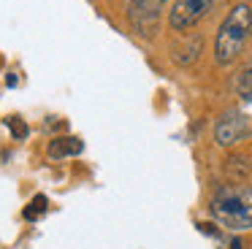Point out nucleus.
Listing matches in <instances>:
<instances>
[{"label": "nucleus", "mask_w": 252, "mask_h": 249, "mask_svg": "<svg viewBox=\"0 0 252 249\" xmlns=\"http://www.w3.org/2000/svg\"><path fill=\"white\" fill-rule=\"evenodd\" d=\"M209 211L228 230L252 227V187L250 184H222L212 192Z\"/></svg>", "instance_id": "1"}, {"label": "nucleus", "mask_w": 252, "mask_h": 249, "mask_svg": "<svg viewBox=\"0 0 252 249\" xmlns=\"http://www.w3.org/2000/svg\"><path fill=\"white\" fill-rule=\"evenodd\" d=\"M252 35V5L250 3H236L222 19L214 38V60L217 65H230L241 54L247 38Z\"/></svg>", "instance_id": "2"}, {"label": "nucleus", "mask_w": 252, "mask_h": 249, "mask_svg": "<svg viewBox=\"0 0 252 249\" xmlns=\"http://www.w3.org/2000/svg\"><path fill=\"white\" fill-rule=\"evenodd\" d=\"M212 5L214 0H174L168 11V25L174 30H190L209 14Z\"/></svg>", "instance_id": "3"}, {"label": "nucleus", "mask_w": 252, "mask_h": 249, "mask_svg": "<svg viewBox=\"0 0 252 249\" xmlns=\"http://www.w3.org/2000/svg\"><path fill=\"white\" fill-rule=\"evenodd\" d=\"M250 133H252L250 119L239 111H230V114H222V117H220L217 127H214V141H217L220 146H236V144L250 138Z\"/></svg>", "instance_id": "4"}, {"label": "nucleus", "mask_w": 252, "mask_h": 249, "mask_svg": "<svg viewBox=\"0 0 252 249\" xmlns=\"http://www.w3.org/2000/svg\"><path fill=\"white\" fill-rule=\"evenodd\" d=\"M165 0H133L127 5V19L136 27L138 35H152V30L158 27L160 11H163Z\"/></svg>", "instance_id": "5"}, {"label": "nucleus", "mask_w": 252, "mask_h": 249, "mask_svg": "<svg viewBox=\"0 0 252 249\" xmlns=\"http://www.w3.org/2000/svg\"><path fill=\"white\" fill-rule=\"evenodd\" d=\"M84 149V141L76 138V135H60V138H52L49 141V157L52 160H63V157H73V155H82Z\"/></svg>", "instance_id": "6"}, {"label": "nucleus", "mask_w": 252, "mask_h": 249, "mask_svg": "<svg viewBox=\"0 0 252 249\" xmlns=\"http://www.w3.org/2000/svg\"><path fill=\"white\" fill-rule=\"evenodd\" d=\"M201 46H203V38L201 35H187V38H179V43L174 46V60L179 65H192L201 54Z\"/></svg>", "instance_id": "7"}, {"label": "nucleus", "mask_w": 252, "mask_h": 249, "mask_svg": "<svg viewBox=\"0 0 252 249\" xmlns=\"http://www.w3.org/2000/svg\"><path fill=\"white\" fill-rule=\"evenodd\" d=\"M225 173L230 179H247L252 173V160L247 155H230L225 160Z\"/></svg>", "instance_id": "8"}, {"label": "nucleus", "mask_w": 252, "mask_h": 249, "mask_svg": "<svg viewBox=\"0 0 252 249\" xmlns=\"http://www.w3.org/2000/svg\"><path fill=\"white\" fill-rule=\"evenodd\" d=\"M46 206H49V200H46V195H35L33 200H30L28 206H25V211H22V217L25 219H38V217H44L46 214Z\"/></svg>", "instance_id": "9"}, {"label": "nucleus", "mask_w": 252, "mask_h": 249, "mask_svg": "<svg viewBox=\"0 0 252 249\" xmlns=\"http://www.w3.org/2000/svg\"><path fill=\"white\" fill-rule=\"evenodd\" d=\"M236 90H239V95L244 97V100H252V65H247V68L239 73V79H236Z\"/></svg>", "instance_id": "10"}, {"label": "nucleus", "mask_w": 252, "mask_h": 249, "mask_svg": "<svg viewBox=\"0 0 252 249\" xmlns=\"http://www.w3.org/2000/svg\"><path fill=\"white\" fill-rule=\"evenodd\" d=\"M6 124H8V130H11V135H14L17 141L28 138V124H25L19 117H8V119H6Z\"/></svg>", "instance_id": "11"}, {"label": "nucleus", "mask_w": 252, "mask_h": 249, "mask_svg": "<svg viewBox=\"0 0 252 249\" xmlns=\"http://www.w3.org/2000/svg\"><path fill=\"white\" fill-rule=\"evenodd\" d=\"M198 230L203 233V236H212V238H222V233L217 230V225H214V222H198Z\"/></svg>", "instance_id": "12"}, {"label": "nucleus", "mask_w": 252, "mask_h": 249, "mask_svg": "<svg viewBox=\"0 0 252 249\" xmlns=\"http://www.w3.org/2000/svg\"><path fill=\"white\" fill-rule=\"evenodd\" d=\"M220 249H247V241L241 236H230V238H225L222 241V247Z\"/></svg>", "instance_id": "13"}, {"label": "nucleus", "mask_w": 252, "mask_h": 249, "mask_svg": "<svg viewBox=\"0 0 252 249\" xmlns=\"http://www.w3.org/2000/svg\"><path fill=\"white\" fill-rule=\"evenodd\" d=\"M6 84H8V87H17V76L11 73V76H8V79H6Z\"/></svg>", "instance_id": "14"}]
</instances>
